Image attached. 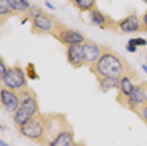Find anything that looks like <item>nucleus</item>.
<instances>
[{
    "instance_id": "obj_23",
    "label": "nucleus",
    "mask_w": 147,
    "mask_h": 146,
    "mask_svg": "<svg viewBox=\"0 0 147 146\" xmlns=\"http://www.w3.org/2000/svg\"><path fill=\"white\" fill-rule=\"evenodd\" d=\"M7 71H9V67L5 64V61L2 59V61H0V77H3V76L7 74Z\"/></svg>"
},
{
    "instance_id": "obj_7",
    "label": "nucleus",
    "mask_w": 147,
    "mask_h": 146,
    "mask_svg": "<svg viewBox=\"0 0 147 146\" xmlns=\"http://www.w3.org/2000/svg\"><path fill=\"white\" fill-rule=\"evenodd\" d=\"M30 24H32V32H34V34H50V35H54L55 29L59 27L60 22H59L54 15L42 12V14L37 15Z\"/></svg>"
},
{
    "instance_id": "obj_9",
    "label": "nucleus",
    "mask_w": 147,
    "mask_h": 146,
    "mask_svg": "<svg viewBox=\"0 0 147 146\" xmlns=\"http://www.w3.org/2000/svg\"><path fill=\"white\" fill-rule=\"evenodd\" d=\"M82 52H84V61L85 65H95L99 62V59L102 57V54L105 52V47L99 46L97 42H92V40H85L82 44Z\"/></svg>"
},
{
    "instance_id": "obj_17",
    "label": "nucleus",
    "mask_w": 147,
    "mask_h": 146,
    "mask_svg": "<svg viewBox=\"0 0 147 146\" xmlns=\"http://www.w3.org/2000/svg\"><path fill=\"white\" fill-rule=\"evenodd\" d=\"M97 82H99V87L102 92H107L114 87L117 89V84H119V81H112V79H105V77H97Z\"/></svg>"
},
{
    "instance_id": "obj_6",
    "label": "nucleus",
    "mask_w": 147,
    "mask_h": 146,
    "mask_svg": "<svg viewBox=\"0 0 147 146\" xmlns=\"http://www.w3.org/2000/svg\"><path fill=\"white\" fill-rule=\"evenodd\" d=\"M137 74L134 72V71H130L129 74H125L122 79L119 81V84H117V91H119V94H117V101H119L122 106H125L127 104V99L136 92V87H137Z\"/></svg>"
},
{
    "instance_id": "obj_16",
    "label": "nucleus",
    "mask_w": 147,
    "mask_h": 146,
    "mask_svg": "<svg viewBox=\"0 0 147 146\" xmlns=\"http://www.w3.org/2000/svg\"><path fill=\"white\" fill-rule=\"evenodd\" d=\"M80 12H92L97 9V0H70Z\"/></svg>"
},
{
    "instance_id": "obj_5",
    "label": "nucleus",
    "mask_w": 147,
    "mask_h": 146,
    "mask_svg": "<svg viewBox=\"0 0 147 146\" xmlns=\"http://www.w3.org/2000/svg\"><path fill=\"white\" fill-rule=\"evenodd\" d=\"M54 37L60 42V44H64L65 47H69V46H82L84 42L87 40L82 32L65 27L64 24H59V27L55 29V32H54Z\"/></svg>"
},
{
    "instance_id": "obj_3",
    "label": "nucleus",
    "mask_w": 147,
    "mask_h": 146,
    "mask_svg": "<svg viewBox=\"0 0 147 146\" xmlns=\"http://www.w3.org/2000/svg\"><path fill=\"white\" fill-rule=\"evenodd\" d=\"M47 124H49V114L45 113H38L37 116L28 121L27 124H24L20 129H17L20 133V136L27 138L30 141H35L38 145L44 143V138L47 133Z\"/></svg>"
},
{
    "instance_id": "obj_8",
    "label": "nucleus",
    "mask_w": 147,
    "mask_h": 146,
    "mask_svg": "<svg viewBox=\"0 0 147 146\" xmlns=\"http://www.w3.org/2000/svg\"><path fill=\"white\" fill-rule=\"evenodd\" d=\"M0 102H2V108L7 111L9 114H15L18 109V106H20V102H22V98H20V94L17 91H12L9 87H5V86H2V89H0Z\"/></svg>"
},
{
    "instance_id": "obj_24",
    "label": "nucleus",
    "mask_w": 147,
    "mask_h": 146,
    "mask_svg": "<svg viewBox=\"0 0 147 146\" xmlns=\"http://www.w3.org/2000/svg\"><path fill=\"white\" fill-rule=\"evenodd\" d=\"M142 30H147V10L144 12V15H142Z\"/></svg>"
},
{
    "instance_id": "obj_19",
    "label": "nucleus",
    "mask_w": 147,
    "mask_h": 146,
    "mask_svg": "<svg viewBox=\"0 0 147 146\" xmlns=\"http://www.w3.org/2000/svg\"><path fill=\"white\" fill-rule=\"evenodd\" d=\"M147 40L146 39H130L127 42V50L129 52H137V47L139 46H146Z\"/></svg>"
},
{
    "instance_id": "obj_20",
    "label": "nucleus",
    "mask_w": 147,
    "mask_h": 146,
    "mask_svg": "<svg viewBox=\"0 0 147 146\" xmlns=\"http://www.w3.org/2000/svg\"><path fill=\"white\" fill-rule=\"evenodd\" d=\"M42 12H44V10L38 9L37 5H32V7L28 9V12L25 14V15H24V20H22V22H25V20H30V22H32V20H34V18L37 17V15H40Z\"/></svg>"
},
{
    "instance_id": "obj_22",
    "label": "nucleus",
    "mask_w": 147,
    "mask_h": 146,
    "mask_svg": "<svg viewBox=\"0 0 147 146\" xmlns=\"http://www.w3.org/2000/svg\"><path fill=\"white\" fill-rule=\"evenodd\" d=\"M25 74H27V77H30V79H37V74H35V71H34V64H28Z\"/></svg>"
},
{
    "instance_id": "obj_13",
    "label": "nucleus",
    "mask_w": 147,
    "mask_h": 146,
    "mask_svg": "<svg viewBox=\"0 0 147 146\" xmlns=\"http://www.w3.org/2000/svg\"><path fill=\"white\" fill-rule=\"evenodd\" d=\"M65 57H67V62L72 67H82V65H85L82 46H69L67 50H65Z\"/></svg>"
},
{
    "instance_id": "obj_4",
    "label": "nucleus",
    "mask_w": 147,
    "mask_h": 146,
    "mask_svg": "<svg viewBox=\"0 0 147 146\" xmlns=\"http://www.w3.org/2000/svg\"><path fill=\"white\" fill-rule=\"evenodd\" d=\"M2 81V86L9 87L12 91L22 92L24 89H27V74L22 71V67L18 65H13V67H9L7 74L3 77H0Z\"/></svg>"
},
{
    "instance_id": "obj_11",
    "label": "nucleus",
    "mask_w": 147,
    "mask_h": 146,
    "mask_svg": "<svg viewBox=\"0 0 147 146\" xmlns=\"http://www.w3.org/2000/svg\"><path fill=\"white\" fill-rule=\"evenodd\" d=\"M117 29L122 34H132V32H139L142 30V20L139 18L137 14H130L125 18H122L117 22Z\"/></svg>"
},
{
    "instance_id": "obj_25",
    "label": "nucleus",
    "mask_w": 147,
    "mask_h": 146,
    "mask_svg": "<svg viewBox=\"0 0 147 146\" xmlns=\"http://www.w3.org/2000/svg\"><path fill=\"white\" fill-rule=\"evenodd\" d=\"M47 7H49V9H52V10H55V7L50 3V2H47Z\"/></svg>"
},
{
    "instance_id": "obj_21",
    "label": "nucleus",
    "mask_w": 147,
    "mask_h": 146,
    "mask_svg": "<svg viewBox=\"0 0 147 146\" xmlns=\"http://www.w3.org/2000/svg\"><path fill=\"white\" fill-rule=\"evenodd\" d=\"M137 116H139V118H140V119H142V121H144V123L147 124V104L144 106V108H140V109H139Z\"/></svg>"
},
{
    "instance_id": "obj_12",
    "label": "nucleus",
    "mask_w": 147,
    "mask_h": 146,
    "mask_svg": "<svg viewBox=\"0 0 147 146\" xmlns=\"http://www.w3.org/2000/svg\"><path fill=\"white\" fill-rule=\"evenodd\" d=\"M75 145V138H74V129L67 123L64 128L59 131V134L49 143L47 146H74Z\"/></svg>"
},
{
    "instance_id": "obj_2",
    "label": "nucleus",
    "mask_w": 147,
    "mask_h": 146,
    "mask_svg": "<svg viewBox=\"0 0 147 146\" xmlns=\"http://www.w3.org/2000/svg\"><path fill=\"white\" fill-rule=\"evenodd\" d=\"M18 94L22 98V102L18 106L17 113L12 116V119H13V126L17 129H20L24 124H27L34 116H37L40 111H38V99H37L35 92L32 91L30 87L24 89V91L18 92Z\"/></svg>"
},
{
    "instance_id": "obj_18",
    "label": "nucleus",
    "mask_w": 147,
    "mask_h": 146,
    "mask_svg": "<svg viewBox=\"0 0 147 146\" xmlns=\"http://www.w3.org/2000/svg\"><path fill=\"white\" fill-rule=\"evenodd\" d=\"M10 15H13V12L9 9L7 2L5 0H0V18H2V24H5L7 17H10Z\"/></svg>"
},
{
    "instance_id": "obj_15",
    "label": "nucleus",
    "mask_w": 147,
    "mask_h": 146,
    "mask_svg": "<svg viewBox=\"0 0 147 146\" xmlns=\"http://www.w3.org/2000/svg\"><path fill=\"white\" fill-rule=\"evenodd\" d=\"M5 2H7L9 9L13 12V15H17V14H27L28 9L32 7L28 3V0H5Z\"/></svg>"
},
{
    "instance_id": "obj_29",
    "label": "nucleus",
    "mask_w": 147,
    "mask_h": 146,
    "mask_svg": "<svg viewBox=\"0 0 147 146\" xmlns=\"http://www.w3.org/2000/svg\"><path fill=\"white\" fill-rule=\"evenodd\" d=\"M142 2H144V3H147V0H142Z\"/></svg>"
},
{
    "instance_id": "obj_27",
    "label": "nucleus",
    "mask_w": 147,
    "mask_h": 146,
    "mask_svg": "<svg viewBox=\"0 0 147 146\" xmlns=\"http://www.w3.org/2000/svg\"><path fill=\"white\" fill-rule=\"evenodd\" d=\"M74 146H85V145H84V143H75Z\"/></svg>"
},
{
    "instance_id": "obj_1",
    "label": "nucleus",
    "mask_w": 147,
    "mask_h": 146,
    "mask_svg": "<svg viewBox=\"0 0 147 146\" xmlns=\"http://www.w3.org/2000/svg\"><path fill=\"white\" fill-rule=\"evenodd\" d=\"M90 71L97 77H105V79H112V81H120L125 74H129L132 69L130 65L120 57V55L114 54L105 49V52L102 54L99 59V62L95 65H92Z\"/></svg>"
},
{
    "instance_id": "obj_26",
    "label": "nucleus",
    "mask_w": 147,
    "mask_h": 146,
    "mask_svg": "<svg viewBox=\"0 0 147 146\" xmlns=\"http://www.w3.org/2000/svg\"><path fill=\"white\" fill-rule=\"evenodd\" d=\"M0 146H9V145H7V143H5V141L2 139V141H0Z\"/></svg>"
},
{
    "instance_id": "obj_28",
    "label": "nucleus",
    "mask_w": 147,
    "mask_h": 146,
    "mask_svg": "<svg viewBox=\"0 0 147 146\" xmlns=\"http://www.w3.org/2000/svg\"><path fill=\"white\" fill-rule=\"evenodd\" d=\"M142 69H144V71L147 72V64H144V65H142Z\"/></svg>"
},
{
    "instance_id": "obj_14",
    "label": "nucleus",
    "mask_w": 147,
    "mask_h": 146,
    "mask_svg": "<svg viewBox=\"0 0 147 146\" xmlns=\"http://www.w3.org/2000/svg\"><path fill=\"white\" fill-rule=\"evenodd\" d=\"M89 14H90V22L94 25H99L100 29H109L110 27L109 24H112V20H110L104 12H100L99 9H94L92 12H89Z\"/></svg>"
},
{
    "instance_id": "obj_10",
    "label": "nucleus",
    "mask_w": 147,
    "mask_h": 146,
    "mask_svg": "<svg viewBox=\"0 0 147 146\" xmlns=\"http://www.w3.org/2000/svg\"><path fill=\"white\" fill-rule=\"evenodd\" d=\"M146 104H147V82H139L137 87H136V92L127 99L125 108H129L132 113L137 114L139 109L144 108Z\"/></svg>"
}]
</instances>
